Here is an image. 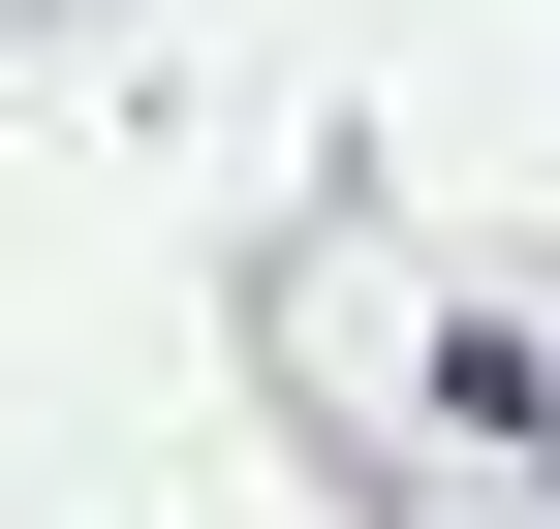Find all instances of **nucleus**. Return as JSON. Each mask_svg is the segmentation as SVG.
<instances>
[]
</instances>
